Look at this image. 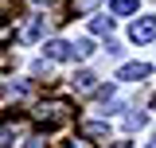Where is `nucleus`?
<instances>
[{"mask_svg":"<svg viewBox=\"0 0 156 148\" xmlns=\"http://www.w3.org/2000/svg\"><path fill=\"white\" fill-rule=\"evenodd\" d=\"M31 117H35L39 125H62L70 117V105L66 101H39L35 109H31Z\"/></svg>","mask_w":156,"mask_h":148,"instance_id":"f257e3e1","label":"nucleus"},{"mask_svg":"<svg viewBox=\"0 0 156 148\" xmlns=\"http://www.w3.org/2000/svg\"><path fill=\"white\" fill-rule=\"evenodd\" d=\"M129 39H133V43H152V39H156V16H140V19H133Z\"/></svg>","mask_w":156,"mask_h":148,"instance_id":"f03ea898","label":"nucleus"},{"mask_svg":"<svg viewBox=\"0 0 156 148\" xmlns=\"http://www.w3.org/2000/svg\"><path fill=\"white\" fill-rule=\"evenodd\" d=\"M43 55L47 58H78L74 43H66V39H51V43H43Z\"/></svg>","mask_w":156,"mask_h":148,"instance_id":"7ed1b4c3","label":"nucleus"},{"mask_svg":"<svg viewBox=\"0 0 156 148\" xmlns=\"http://www.w3.org/2000/svg\"><path fill=\"white\" fill-rule=\"evenodd\" d=\"M20 132H23V121H4L0 125V148H12V140Z\"/></svg>","mask_w":156,"mask_h":148,"instance_id":"20e7f679","label":"nucleus"},{"mask_svg":"<svg viewBox=\"0 0 156 148\" xmlns=\"http://www.w3.org/2000/svg\"><path fill=\"white\" fill-rule=\"evenodd\" d=\"M144 74H148V62H129V66H121L117 78H125V82H140Z\"/></svg>","mask_w":156,"mask_h":148,"instance_id":"39448f33","label":"nucleus"},{"mask_svg":"<svg viewBox=\"0 0 156 148\" xmlns=\"http://www.w3.org/2000/svg\"><path fill=\"white\" fill-rule=\"evenodd\" d=\"M70 90H78V93L94 90V74H90V70H74V78H70Z\"/></svg>","mask_w":156,"mask_h":148,"instance_id":"423d86ee","label":"nucleus"},{"mask_svg":"<svg viewBox=\"0 0 156 148\" xmlns=\"http://www.w3.org/2000/svg\"><path fill=\"white\" fill-rule=\"evenodd\" d=\"M43 27H47L43 16H31V19H27V27H23V39H27V43H35V39L43 35Z\"/></svg>","mask_w":156,"mask_h":148,"instance_id":"0eeeda50","label":"nucleus"},{"mask_svg":"<svg viewBox=\"0 0 156 148\" xmlns=\"http://www.w3.org/2000/svg\"><path fill=\"white\" fill-rule=\"evenodd\" d=\"M90 31H94V35H109V31H113V16H94L90 19Z\"/></svg>","mask_w":156,"mask_h":148,"instance_id":"6e6552de","label":"nucleus"},{"mask_svg":"<svg viewBox=\"0 0 156 148\" xmlns=\"http://www.w3.org/2000/svg\"><path fill=\"white\" fill-rule=\"evenodd\" d=\"M109 12H113V16H133V12H136V0H113Z\"/></svg>","mask_w":156,"mask_h":148,"instance_id":"1a4fd4ad","label":"nucleus"},{"mask_svg":"<svg viewBox=\"0 0 156 148\" xmlns=\"http://www.w3.org/2000/svg\"><path fill=\"white\" fill-rule=\"evenodd\" d=\"M31 93V82H8V97H23Z\"/></svg>","mask_w":156,"mask_h":148,"instance_id":"9d476101","label":"nucleus"},{"mask_svg":"<svg viewBox=\"0 0 156 148\" xmlns=\"http://www.w3.org/2000/svg\"><path fill=\"white\" fill-rule=\"evenodd\" d=\"M105 132H109L105 121H90V125H86V136H105Z\"/></svg>","mask_w":156,"mask_h":148,"instance_id":"9b49d317","label":"nucleus"},{"mask_svg":"<svg viewBox=\"0 0 156 148\" xmlns=\"http://www.w3.org/2000/svg\"><path fill=\"white\" fill-rule=\"evenodd\" d=\"M74 51H78V58H90V55H94V43H90V39H78Z\"/></svg>","mask_w":156,"mask_h":148,"instance_id":"f8f14e48","label":"nucleus"},{"mask_svg":"<svg viewBox=\"0 0 156 148\" xmlns=\"http://www.w3.org/2000/svg\"><path fill=\"white\" fill-rule=\"evenodd\" d=\"M125 125H129V129H140V125H144V113H129Z\"/></svg>","mask_w":156,"mask_h":148,"instance_id":"ddd939ff","label":"nucleus"},{"mask_svg":"<svg viewBox=\"0 0 156 148\" xmlns=\"http://www.w3.org/2000/svg\"><path fill=\"white\" fill-rule=\"evenodd\" d=\"M66 148H94V144H90V140H82V136H74V140H70Z\"/></svg>","mask_w":156,"mask_h":148,"instance_id":"4468645a","label":"nucleus"},{"mask_svg":"<svg viewBox=\"0 0 156 148\" xmlns=\"http://www.w3.org/2000/svg\"><path fill=\"white\" fill-rule=\"evenodd\" d=\"M27 148H47V140H43V136H35V140H27Z\"/></svg>","mask_w":156,"mask_h":148,"instance_id":"2eb2a0df","label":"nucleus"},{"mask_svg":"<svg viewBox=\"0 0 156 148\" xmlns=\"http://www.w3.org/2000/svg\"><path fill=\"white\" fill-rule=\"evenodd\" d=\"M8 31H12V27H0V39H4V35H8Z\"/></svg>","mask_w":156,"mask_h":148,"instance_id":"dca6fc26","label":"nucleus"},{"mask_svg":"<svg viewBox=\"0 0 156 148\" xmlns=\"http://www.w3.org/2000/svg\"><path fill=\"white\" fill-rule=\"evenodd\" d=\"M148 148H156V132H152V140H148Z\"/></svg>","mask_w":156,"mask_h":148,"instance_id":"f3484780","label":"nucleus"},{"mask_svg":"<svg viewBox=\"0 0 156 148\" xmlns=\"http://www.w3.org/2000/svg\"><path fill=\"white\" fill-rule=\"evenodd\" d=\"M35 4H51V0H35Z\"/></svg>","mask_w":156,"mask_h":148,"instance_id":"a211bd4d","label":"nucleus"}]
</instances>
